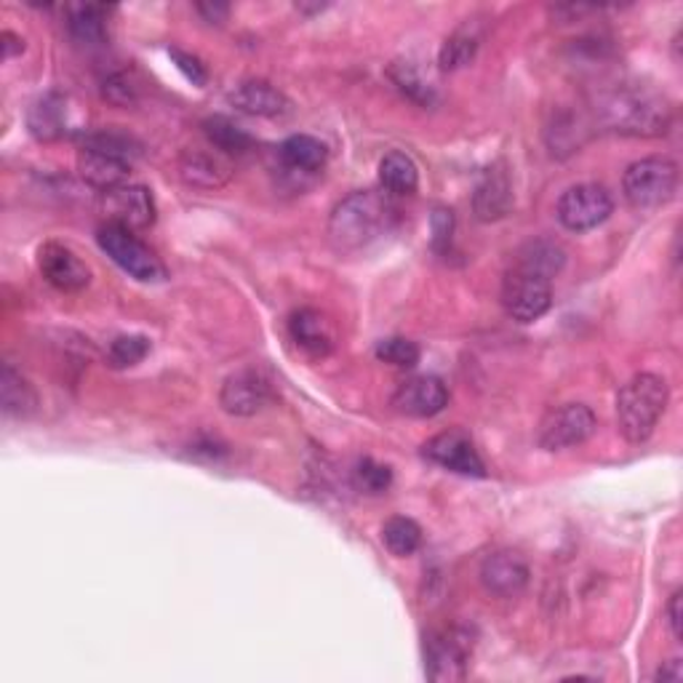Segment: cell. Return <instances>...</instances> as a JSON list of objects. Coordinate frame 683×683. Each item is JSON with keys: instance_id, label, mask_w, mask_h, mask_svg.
<instances>
[{"instance_id": "38", "label": "cell", "mask_w": 683, "mask_h": 683, "mask_svg": "<svg viewBox=\"0 0 683 683\" xmlns=\"http://www.w3.org/2000/svg\"><path fill=\"white\" fill-rule=\"evenodd\" d=\"M668 624L670 630H673L675 639H683V593L679 590V593H673V598H670L668 603Z\"/></svg>"}, {"instance_id": "40", "label": "cell", "mask_w": 683, "mask_h": 683, "mask_svg": "<svg viewBox=\"0 0 683 683\" xmlns=\"http://www.w3.org/2000/svg\"><path fill=\"white\" fill-rule=\"evenodd\" d=\"M0 45H3V56H6V60H11V56L22 54V51H24V41L19 35H14V32H11V30L0 32Z\"/></svg>"}, {"instance_id": "36", "label": "cell", "mask_w": 683, "mask_h": 683, "mask_svg": "<svg viewBox=\"0 0 683 683\" xmlns=\"http://www.w3.org/2000/svg\"><path fill=\"white\" fill-rule=\"evenodd\" d=\"M433 227V246L438 251H444L448 244H452V232H454V214L452 208H435L431 217Z\"/></svg>"}, {"instance_id": "12", "label": "cell", "mask_w": 683, "mask_h": 683, "mask_svg": "<svg viewBox=\"0 0 683 683\" xmlns=\"http://www.w3.org/2000/svg\"><path fill=\"white\" fill-rule=\"evenodd\" d=\"M427 459L441 465L444 470L459 473V476H473V478H484L486 467L484 459L478 457L476 446H473L470 435L462 431H446L441 435H435L422 448Z\"/></svg>"}, {"instance_id": "32", "label": "cell", "mask_w": 683, "mask_h": 683, "mask_svg": "<svg viewBox=\"0 0 683 683\" xmlns=\"http://www.w3.org/2000/svg\"><path fill=\"white\" fill-rule=\"evenodd\" d=\"M149 353V340L139 334L118 337V340L110 342L107 348V361L113 369H132L136 363H142Z\"/></svg>"}, {"instance_id": "2", "label": "cell", "mask_w": 683, "mask_h": 683, "mask_svg": "<svg viewBox=\"0 0 683 683\" xmlns=\"http://www.w3.org/2000/svg\"><path fill=\"white\" fill-rule=\"evenodd\" d=\"M598 115L611 132L630 136H662L673 123V110L662 96L630 86L609 91L598 102Z\"/></svg>"}, {"instance_id": "11", "label": "cell", "mask_w": 683, "mask_h": 683, "mask_svg": "<svg viewBox=\"0 0 683 683\" xmlns=\"http://www.w3.org/2000/svg\"><path fill=\"white\" fill-rule=\"evenodd\" d=\"M38 270L54 289L64 291V294H75L83 291L91 283V268L83 262L73 249L62 244H43L38 251Z\"/></svg>"}, {"instance_id": "33", "label": "cell", "mask_w": 683, "mask_h": 683, "mask_svg": "<svg viewBox=\"0 0 683 683\" xmlns=\"http://www.w3.org/2000/svg\"><path fill=\"white\" fill-rule=\"evenodd\" d=\"M376 358L382 363H390V366L399 369H414L420 363V344L406 340V337H390V340H382L376 344Z\"/></svg>"}, {"instance_id": "14", "label": "cell", "mask_w": 683, "mask_h": 683, "mask_svg": "<svg viewBox=\"0 0 683 683\" xmlns=\"http://www.w3.org/2000/svg\"><path fill=\"white\" fill-rule=\"evenodd\" d=\"M104 208H107V223L123 225L128 230H145L155 223V200L153 193L142 185H123L118 190L104 193Z\"/></svg>"}, {"instance_id": "5", "label": "cell", "mask_w": 683, "mask_h": 683, "mask_svg": "<svg viewBox=\"0 0 683 683\" xmlns=\"http://www.w3.org/2000/svg\"><path fill=\"white\" fill-rule=\"evenodd\" d=\"M675 190H679V166L670 158H660V155L635 161L622 177L624 198L641 211L665 206L668 200H673Z\"/></svg>"}, {"instance_id": "4", "label": "cell", "mask_w": 683, "mask_h": 683, "mask_svg": "<svg viewBox=\"0 0 683 683\" xmlns=\"http://www.w3.org/2000/svg\"><path fill=\"white\" fill-rule=\"evenodd\" d=\"M96 244L123 272H128L136 281L161 283L168 278L166 265L161 262L158 253L149 249L145 240L136 238L128 227L115 223L102 225L100 232H96Z\"/></svg>"}, {"instance_id": "10", "label": "cell", "mask_w": 683, "mask_h": 683, "mask_svg": "<svg viewBox=\"0 0 683 683\" xmlns=\"http://www.w3.org/2000/svg\"><path fill=\"white\" fill-rule=\"evenodd\" d=\"M272 401V382L259 369H240L225 380L219 390V403L232 416H253L268 408Z\"/></svg>"}, {"instance_id": "37", "label": "cell", "mask_w": 683, "mask_h": 683, "mask_svg": "<svg viewBox=\"0 0 683 683\" xmlns=\"http://www.w3.org/2000/svg\"><path fill=\"white\" fill-rule=\"evenodd\" d=\"M168 54H172V60L177 62V68L182 70V75H185L187 81H193V86H204L208 75H206V68H204V64H200V60H195V56L185 54V51H179V49H172V51H168Z\"/></svg>"}, {"instance_id": "22", "label": "cell", "mask_w": 683, "mask_h": 683, "mask_svg": "<svg viewBox=\"0 0 683 683\" xmlns=\"http://www.w3.org/2000/svg\"><path fill=\"white\" fill-rule=\"evenodd\" d=\"M480 24L476 19H467L465 24H459L457 30L452 32V35L446 38L444 45H441L438 51V64L444 73H454V70L465 68V64H470L476 60L478 49H480Z\"/></svg>"}, {"instance_id": "39", "label": "cell", "mask_w": 683, "mask_h": 683, "mask_svg": "<svg viewBox=\"0 0 683 683\" xmlns=\"http://www.w3.org/2000/svg\"><path fill=\"white\" fill-rule=\"evenodd\" d=\"M195 9H198V14L211 24H223L227 14H230V6L227 3H198Z\"/></svg>"}, {"instance_id": "8", "label": "cell", "mask_w": 683, "mask_h": 683, "mask_svg": "<svg viewBox=\"0 0 683 683\" xmlns=\"http://www.w3.org/2000/svg\"><path fill=\"white\" fill-rule=\"evenodd\" d=\"M596 433V414L584 403H566L552 408L539 425V446L548 452L575 448Z\"/></svg>"}, {"instance_id": "28", "label": "cell", "mask_w": 683, "mask_h": 683, "mask_svg": "<svg viewBox=\"0 0 683 683\" xmlns=\"http://www.w3.org/2000/svg\"><path fill=\"white\" fill-rule=\"evenodd\" d=\"M380 182L390 195H414L420 187V172L406 153H387L380 164Z\"/></svg>"}, {"instance_id": "31", "label": "cell", "mask_w": 683, "mask_h": 683, "mask_svg": "<svg viewBox=\"0 0 683 683\" xmlns=\"http://www.w3.org/2000/svg\"><path fill=\"white\" fill-rule=\"evenodd\" d=\"M387 75H390V81H393L395 86H399L412 102H416V104H433L435 102L433 86L425 81V77L416 73L414 64H408V62L390 64Z\"/></svg>"}, {"instance_id": "41", "label": "cell", "mask_w": 683, "mask_h": 683, "mask_svg": "<svg viewBox=\"0 0 683 683\" xmlns=\"http://www.w3.org/2000/svg\"><path fill=\"white\" fill-rule=\"evenodd\" d=\"M681 679H683L681 660L665 662V665L656 670V675H654V681H665V683H675V681H681Z\"/></svg>"}, {"instance_id": "3", "label": "cell", "mask_w": 683, "mask_h": 683, "mask_svg": "<svg viewBox=\"0 0 683 683\" xmlns=\"http://www.w3.org/2000/svg\"><path fill=\"white\" fill-rule=\"evenodd\" d=\"M668 382L656 374H635L617 395V425L630 444L652 438L656 422L668 406Z\"/></svg>"}, {"instance_id": "13", "label": "cell", "mask_w": 683, "mask_h": 683, "mask_svg": "<svg viewBox=\"0 0 683 683\" xmlns=\"http://www.w3.org/2000/svg\"><path fill=\"white\" fill-rule=\"evenodd\" d=\"M529 563L518 550H497L480 563V582L497 598H516L529 584Z\"/></svg>"}, {"instance_id": "29", "label": "cell", "mask_w": 683, "mask_h": 683, "mask_svg": "<svg viewBox=\"0 0 683 683\" xmlns=\"http://www.w3.org/2000/svg\"><path fill=\"white\" fill-rule=\"evenodd\" d=\"M382 542H385V548L393 552V556L406 558V556H412V552L420 550L422 529L416 526V520L395 516V518H390L385 526H382Z\"/></svg>"}, {"instance_id": "25", "label": "cell", "mask_w": 683, "mask_h": 683, "mask_svg": "<svg viewBox=\"0 0 683 683\" xmlns=\"http://www.w3.org/2000/svg\"><path fill=\"white\" fill-rule=\"evenodd\" d=\"M30 134L41 142L60 139L68 126V110H64V100L60 94H45L30 107L28 113Z\"/></svg>"}, {"instance_id": "16", "label": "cell", "mask_w": 683, "mask_h": 683, "mask_svg": "<svg viewBox=\"0 0 683 683\" xmlns=\"http://www.w3.org/2000/svg\"><path fill=\"white\" fill-rule=\"evenodd\" d=\"M448 403V390L438 376H412L403 385L395 390L393 406L406 416H435L446 408Z\"/></svg>"}, {"instance_id": "35", "label": "cell", "mask_w": 683, "mask_h": 683, "mask_svg": "<svg viewBox=\"0 0 683 683\" xmlns=\"http://www.w3.org/2000/svg\"><path fill=\"white\" fill-rule=\"evenodd\" d=\"M104 100L118 104V107H132L136 102V89L126 75H113L104 81Z\"/></svg>"}, {"instance_id": "1", "label": "cell", "mask_w": 683, "mask_h": 683, "mask_svg": "<svg viewBox=\"0 0 683 683\" xmlns=\"http://www.w3.org/2000/svg\"><path fill=\"white\" fill-rule=\"evenodd\" d=\"M393 219L395 208L382 193H350L331 211L329 240L340 253H355L385 236Z\"/></svg>"}, {"instance_id": "23", "label": "cell", "mask_w": 683, "mask_h": 683, "mask_svg": "<svg viewBox=\"0 0 683 683\" xmlns=\"http://www.w3.org/2000/svg\"><path fill=\"white\" fill-rule=\"evenodd\" d=\"M281 161L286 166L291 168V172L299 174H315L321 172L323 166H327L329 158V149L323 145L321 139H315V136L310 134H294L289 136V139L283 142L281 149Z\"/></svg>"}, {"instance_id": "24", "label": "cell", "mask_w": 683, "mask_h": 683, "mask_svg": "<svg viewBox=\"0 0 683 683\" xmlns=\"http://www.w3.org/2000/svg\"><path fill=\"white\" fill-rule=\"evenodd\" d=\"M563 265H566V251L556 244V240L542 238V240H531V244H526L524 249L518 251V259L513 268L535 272V276L552 281V278L563 270Z\"/></svg>"}, {"instance_id": "27", "label": "cell", "mask_w": 683, "mask_h": 683, "mask_svg": "<svg viewBox=\"0 0 683 683\" xmlns=\"http://www.w3.org/2000/svg\"><path fill=\"white\" fill-rule=\"evenodd\" d=\"M204 134L219 153L225 155H244L253 147L251 134L246 128H240L236 121L225 118V115H211L204 121Z\"/></svg>"}, {"instance_id": "18", "label": "cell", "mask_w": 683, "mask_h": 683, "mask_svg": "<svg viewBox=\"0 0 683 683\" xmlns=\"http://www.w3.org/2000/svg\"><path fill=\"white\" fill-rule=\"evenodd\" d=\"M513 208V185L503 168H489L473 193V211L480 223H497Z\"/></svg>"}, {"instance_id": "26", "label": "cell", "mask_w": 683, "mask_h": 683, "mask_svg": "<svg viewBox=\"0 0 683 683\" xmlns=\"http://www.w3.org/2000/svg\"><path fill=\"white\" fill-rule=\"evenodd\" d=\"M107 6L75 3L68 6V30L77 43L96 45L107 38Z\"/></svg>"}, {"instance_id": "20", "label": "cell", "mask_w": 683, "mask_h": 683, "mask_svg": "<svg viewBox=\"0 0 683 683\" xmlns=\"http://www.w3.org/2000/svg\"><path fill=\"white\" fill-rule=\"evenodd\" d=\"M0 406L6 416H14V420H28L38 412L35 387L11 363H3V372H0Z\"/></svg>"}, {"instance_id": "17", "label": "cell", "mask_w": 683, "mask_h": 683, "mask_svg": "<svg viewBox=\"0 0 683 683\" xmlns=\"http://www.w3.org/2000/svg\"><path fill=\"white\" fill-rule=\"evenodd\" d=\"M230 104L257 118H281L291 113V100L268 81H244L230 91Z\"/></svg>"}, {"instance_id": "34", "label": "cell", "mask_w": 683, "mask_h": 683, "mask_svg": "<svg viewBox=\"0 0 683 683\" xmlns=\"http://www.w3.org/2000/svg\"><path fill=\"white\" fill-rule=\"evenodd\" d=\"M353 478H355V486L361 491L382 494V491L390 489V484H393V470H390L387 465H380V462H374V459H361L355 465Z\"/></svg>"}, {"instance_id": "7", "label": "cell", "mask_w": 683, "mask_h": 683, "mask_svg": "<svg viewBox=\"0 0 683 683\" xmlns=\"http://www.w3.org/2000/svg\"><path fill=\"white\" fill-rule=\"evenodd\" d=\"M614 211V200L601 185H575L569 187L561 198H558L556 214L558 223L571 232L593 230V227L603 225Z\"/></svg>"}, {"instance_id": "9", "label": "cell", "mask_w": 683, "mask_h": 683, "mask_svg": "<svg viewBox=\"0 0 683 683\" xmlns=\"http://www.w3.org/2000/svg\"><path fill=\"white\" fill-rule=\"evenodd\" d=\"M470 662V643L462 630H438L425 641V670L435 683L462 681Z\"/></svg>"}, {"instance_id": "15", "label": "cell", "mask_w": 683, "mask_h": 683, "mask_svg": "<svg viewBox=\"0 0 683 683\" xmlns=\"http://www.w3.org/2000/svg\"><path fill=\"white\" fill-rule=\"evenodd\" d=\"M289 334L312 358H327L337 348V327L327 312L315 308H302L291 315Z\"/></svg>"}, {"instance_id": "6", "label": "cell", "mask_w": 683, "mask_h": 683, "mask_svg": "<svg viewBox=\"0 0 683 683\" xmlns=\"http://www.w3.org/2000/svg\"><path fill=\"white\" fill-rule=\"evenodd\" d=\"M552 304V286L548 278L513 268L503 283V308L513 321L535 323Z\"/></svg>"}, {"instance_id": "21", "label": "cell", "mask_w": 683, "mask_h": 683, "mask_svg": "<svg viewBox=\"0 0 683 683\" xmlns=\"http://www.w3.org/2000/svg\"><path fill=\"white\" fill-rule=\"evenodd\" d=\"M179 177L190 187H200V190H217L230 179V172L219 158L204 153V149H187L179 158Z\"/></svg>"}, {"instance_id": "19", "label": "cell", "mask_w": 683, "mask_h": 683, "mask_svg": "<svg viewBox=\"0 0 683 683\" xmlns=\"http://www.w3.org/2000/svg\"><path fill=\"white\" fill-rule=\"evenodd\" d=\"M77 172H81L83 182L94 190L110 193L118 187L128 185V174H132V164L128 161L113 158V155L96 153V149H81L77 155Z\"/></svg>"}, {"instance_id": "30", "label": "cell", "mask_w": 683, "mask_h": 683, "mask_svg": "<svg viewBox=\"0 0 683 683\" xmlns=\"http://www.w3.org/2000/svg\"><path fill=\"white\" fill-rule=\"evenodd\" d=\"M83 147L96 149V153H104V155H113V158L128 161V164H132V158H136V155L142 153V145L134 139L132 134L113 132V128H102V132L89 134L86 139H83Z\"/></svg>"}]
</instances>
